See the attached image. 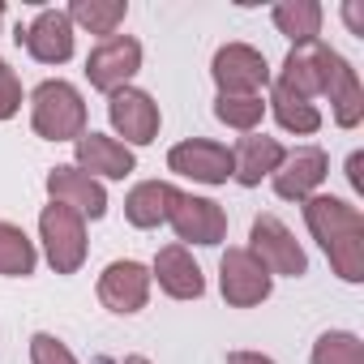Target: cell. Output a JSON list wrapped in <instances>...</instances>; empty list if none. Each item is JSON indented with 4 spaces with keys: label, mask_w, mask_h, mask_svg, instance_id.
Listing matches in <instances>:
<instances>
[{
    "label": "cell",
    "mask_w": 364,
    "mask_h": 364,
    "mask_svg": "<svg viewBox=\"0 0 364 364\" xmlns=\"http://www.w3.org/2000/svg\"><path fill=\"white\" fill-rule=\"evenodd\" d=\"M210 77L219 95H262L270 86V65L249 43H223L210 60Z\"/></svg>",
    "instance_id": "6"
},
{
    "label": "cell",
    "mask_w": 364,
    "mask_h": 364,
    "mask_svg": "<svg viewBox=\"0 0 364 364\" xmlns=\"http://www.w3.org/2000/svg\"><path fill=\"white\" fill-rule=\"evenodd\" d=\"M171 198H176V185H167V180H141V185L129 189L124 198V219L141 232L167 223V210H171Z\"/></svg>",
    "instance_id": "19"
},
{
    "label": "cell",
    "mask_w": 364,
    "mask_h": 364,
    "mask_svg": "<svg viewBox=\"0 0 364 364\" xmlns=\"http://www.w3.org/2000/svg\"><path fill=\"white\" fill-rule=\"evenodd\" d=\"M137 69H141V43H137L133 35H112V39H103V43L86 56V77H90V86L103 90V95L129 86Z\"/></svg>",
    "instance_id": "12"
},
{
    "label": "cell",
    "mask_w": 364,
    "mask_h": 364,
    "mask_svg": "<svg viewBox=\"0 0 364 364\" xmlns=\"http://www.w3.org/2000/svg\"><path fill=\"white\" fill-rule=\"evenodd\" d=\"M270 18H274V31L291 39V48H309V43L321 39L326 9L317 5V0H283V5L270 9Z\"/></svg>",
    "instance_id": "20"
},
{
    "label": "cell",
    "mask_w": 364,
    "mask_h": 364,
    "mask_svg": "<svg viewBox=\"0 0 364 364\" xmlns=\"http://www.w3.org/2000/svg\"><path fill=\"white\" fill-rule=\"evenodd\" d=\"M31 364H77V355L48 330H39L31 338Z\"/></svg>",
    "instance_id": "27"
},
{
    "label": "cell",
    "mask_w": 364,
    "mask_h": 364,
    "mask_svg": "<svg viewBox=\"0 0 364 364\" xmlns=\"http://www.w3.org/2000/svg\"><path fill=\"white\" fill-rule=\"evenodd\" d=\"M31 129L43 141H77L86 133V103L73 82H39L31 95Z\"/></svg>",
    "instance_id": "2"
},
{
    "label": "cell",
    "mask_w": 364,
    "mask_h": 364,
    "mask_svg": "<svg viewBox=\"0 0 364 364\" xmlns=\"http://www.w3.org/2000/svg\"><path fill=\"white\" fill-rule=\"evenodd\" d=\"M18 107H22V82L9 65H0V120L18 116Z\"/></svg>",
    "instance_id": "28"
},
{
    "label": "cell",
    "mask_w": 364,
    "mask_h": 364,
    "mask_svg": "<svg viewBox=\"0 0 364 364\" xmlns=\"http://www.w3.org/2000/svg\"><path fill=\"white\" fill-rule=\"evenodd\" d=\"M73 167H82L86 176H103V180H124L137 171V159L133 150L120 141V137H107V133H82L73 141Z\"/></svg>",
    "instance_id": "15"
},
{
    "label": "cell",
    "mask_w": 364,
    "mask_h": 364,
    "mask_svg": "<svg viewBox=\"0 0 364 364\" xmlns=\"http://www.w3.org/2000/svg\"><path fill=\"white\" fill-rule=\"evenodd\" d=\"M215 116H219L228 129L257 133V124H262V116H266V99H262V95H219V99H215Z\"/></svg>",
    "instance_id": "25"
},
{
    "label": "cell",
    "mask_w": 364,
    "mask_h": 364,
    "mask_svg": "<svg viewBox=\"0 0 364 364\" xmlns=\"http://www.w3.org/2000/svg\"><path fill=\"white\" fill-rule=\"evenodd\" d=\"M167 223H171L176 240H185V245H219L228 236V210L219 202L198 198V193H180V189L171 198Z\"/></svg>",
    "instance_id": "8"
},
{
    "label": "cell",
    "mask_w": 364,
    "mask_h": 364,
    "mask_svg": "<svg viewBox=\"0 0 364 364\" xmlns=\"http://www.w3.org/2000/svg\"><path fill=\"white\" fill-rule=\"evenodd\" d=\"M283 141L279 137H266V133H245L232 150V180L245 189H257L262 180H270L283 163Z\"/></svg>",
    "instance_id": "18"
},
{
    "label": "cell",
    "mask_w": 364,
    "mask_h": 364,
    "mask_svg": "<svg viewBox=\"0 0 364 364\" xmlns=\"http://www.w3.org/2000/svg\"><path fill=\"white\" fill-rule=\"evenodd\" d=\"M0 26H5V5H0Z\"/></svg>",
    "instance_id": "33"
},
{
    "label": "cell",
    "mask_w": 364,
    "mask_h": 364,
    "mask_svg": "<svg viewBox=\"0 0 364 364\" xmlns=\"http://www.w3.org/2000/svg\"><path fill=\"white\" fill-rule=\"evenodd\" d=\"M0 65H5V60H0Z\"/></svg>",
    "instance_id": "34"
},
{
    "label": "cell",
    "mask_w": 364,
    "mask_h": 364,
    "mask_svg": "<svg viewBox=\"0 0 364 364\" xmlns=\"http://www.w3.org/2000/svg\"><path fill=\"white\" fill-rule=\"evenodd\" d=\"M266 107L274 112V120H279L287 133L309 137V133H317V129H321V112H317V103H309V99L291 95V90H287V86H279V82H274V90H270Z\"/></svg>",
    "instance_id": "23"
},
{
    "label": "cell",
    "mask_w": 364,
    "mask_h": 364,
    "mask_svg": "<svg viewBox=\"0 0 364 364\" xmlns=\"http://www.w3.org/2000/svg\"><path fill=\"white\" fill-rule=\"evenodd\" d=\"M124 364H150V360H146V355H129Z\"/></svg>",
    "instance_id": "32"
},
{
    "label": "cell",
    "mask_w": 364,
    "mask_h": 364,
    "mask_svg": "<svg viewBox=\"0 0 364 364\" xmlns=\"http://www.w3.org/2000/svg\"><path fill=\"white\" fill-rule=\"evenodd\" d=\"M39 240H43V253H48V266L56 274H77L82 262H86V219L60 202L43 206L39 215Z\"/></svg>",
    "instance_id": "3"
},
{
    "label": "cell",
    "mask_w": 364,
    "mask_h": 364,
    "mask_svg": "<svg viewBox=\"0 0 364 364\" xmlns=\"http://www.w3.org/2000/svg\"><path fill=\"white\" fill-rule=\"evenodd\" d=\"M35 266H39L35 240L18 223L0 219V274H5V279H26V274H35Z\"/></svg>",
    "instance_id": "24"
},
{
    "label": "cell",
    "mask_w": 364,
    "mask_h": 364,
    "mask_svg": "<svg viewBox=\"0 0 364 364\" xmlns=\"http://www.w3.org/2000/svg\"><path fill=\"white\" fill-rule=\"evenodd\" d=\"M274 274L249 253V249H228L219 257V291L232 309H253L270 296Z\"/></svg>",
    "instance_id": "7"
},
{
    "label": "cell",
    "mask_w": 364,
    "mask_h": 364,
    "mask_svg": "<svg viewBox=\"0 0 364 364\" xmlns=\"http://www.w3.org/2000/svg\"><path fill=\"white\" fill-rule=\"evenodd\" d=\"M107 120L124 137V146H150L159 137V124H163L159 103L137 86H120L107 95Z\"/></svg>",
    "instance_id": "9"
},
{
    "label": "cell",
    "mask_w": 364,
    "mask_h": 364,
    "mask_svg": "<svg viewBox=\"0 0 364 364\" xmlns=\"http://www.w3.org/2000/svg\"><path fill=\"white\" fill-rule=\"evenodd\" d=\"M360 167H364V154L351 150V159H347V185H351L355 193H364V176H360Z\"/></svg>",
    "instance_id": "30"
},
{
    "label": "cell",
    "mask_w": 364,
    "mask_h": 364,
    "mask_svg": "<svg viewBox=\"0 0 364 364\" xmlns=\"http://www.w3.org/2000/svg\"><path fill=\"white\" fill-rule=\"evenodd\" d=\"M313 364H364V343L351 330H326L313 343Z\"/></svg>",
    "instance_id": "26"
},
{
    "label": "cell",
    "mask_w": 364,
    "mask_h": 364,
    "mask_svg": "<svg viewBox=\"0 0 364 364\" xmlns=\"http://www.w3.org/2000/svg\"><path fill=\"white\" fill-rule=\"evenodd\" d=\"M73 22L65 9H39V18L22 31L18 26V43H26V52L39 65H65L73 56Z\"/></svg>",
    "instance_id": "14"
},
{
    "label": "cell",
    "mask_w": 364,
    "mask_h": 364,
    "mask_svg": "<svg viewBox=\"0 0 364 364\" xmlns=\"http://www.w3.org/2000/svg\"><path fill=\"white\" fill-rule=\"evenodd\" d=\"M343 22L351 35H364V9H360V0H347L343 5Z\"/></svg>",
    "instance_id": "29"
},
{
    "label": "cell",
    "mask_w": 364,
    "mask_h": 364,
    "mask_svg": "<svg viewBox=\"0 0 364 364\" xmlns=\"http://www.w3.org/2000/svg\"><path fill=\"white\" fill-rule=\"evenodd\" d=\"M317 65H321V95L330 99L334 124L338 129H355L364 120V86H360V73L330 43H317Z\"/></svg>",
    "instance_id": "4"
},
{
    "label": "cell",
    "mask_w": 364,
    "mask_h": 364,
    "mask_svg": "<svg viewBox=\"0 0 364 364\" xmlns=\"http://www.w3.org/2000/svg\"><path fill=\"white\" fill-rule=\"evenodd\" d=\"M65 14H69L73 31L82 26V31L99 35V43H103V39H112L120 31V22L129 18V5H124V0H73Z\"/></svg>",
    "instance_id": "21"
},
{
    "label": "cell",
    "mask_w": 364,
    "mask_h": 364,
    "mask_svg": "<svg viewBox=\"0 0 364 364\" xmlns=\"http://www.w3.org/2000/svg\"><path fill=\"white\" fill-rule=\"evenodd\" d=\"M99 300L112 313H141L146 300H150V270L141 262H133V257L112 262L99 274Z\"/></svg>",
    "instance_id": "16"
},
{
    "label": "cell",
    "mask_w": 364,
    "mask_h": 364,
    "mask_svg": "<svg viewBox=\"0 0 364 364\" xmlns=\"http://www.w3.org/2000/svg\"><path fill=\"white\" fill-rule=\"evenodd\" d=\"M48 198L77 210L82 219H103L107 215V189L95 176H86L82 167H73V163H56L48 171Z\"/></svg>",
    "instance_id": "13"
},
{
    "label": "cell",
    "mask_w": 364,
    "mask_h": 364,
    "mask_svg": "<svg viewBox=\"0 0 364 364\" xmlns=\"http://www.w3.org/2000/svg\"><path fill=\"white\" fill-rule=\"evenodd\" d=\"M228 364H274L270 355H262V351H232L228 355Z\"/></svg>",
    "instance_id": "31"
},
{
    "label": "cell",
    "mask_w": 364,
    "mask_h": 364,
    "mask_svg": "<svg viewBox=\"0 0 364 364\" xmlns=\"http://www.w3.org/2000/svg\"><path fill=\"white\" fill-rule=\"evenodd\" d=\"M326 171H330V159L321 146H296L283 154L279 171L270 176V185L283 202H309L326 185Z\"/></svg>",
    "instance_id": "11"
},
{
    "label": "cell",
    "mask_w": 364,
    "mask_h": 364,
    "mask_svg": "<svg viewBox=\"0 0 364 364\" xmlns=\"http://www.w3.org/2000/svg\"><path fill=\"white\" fill-rule=\"evenodd\" d=\"M304 223L321 253L330 257L334 274L343 283H364V215L360 206L334 198V193H313L304 202Z\"/></svg>",
    "instance_id": "1"
},
{
    "label": "cell",
    "mask_w": 364,
    "mask_h": 364,
    "mask_svg": "<svg viewBox=\"0 0 364 364\" xmlns=\"http://www.w3.org/2000/svg\"><path fill=\"white\" fill-rule=\"evenodd\" d=\"M249 253L270 270V274H287V279H300L309 274V257L300 249V240L291 236V228L274 215H257L253 228H249Z\"/></svg>",
    "instance_id": "5"
},
{
    "label": "cell",
    "mask_w": 364,
    "mask_h": 364,
    "mask_svg": "<svg viewBox=\"0 0 364 364\" xmlns=\"http://www.w3.org/2000/svg\"><path fill=\"white\" fill-rule=\"evenodd\" d=\"M321 43V39H317ZM317 43H309V48H291L287 52V60H283V69H279V86H287L291 95H300V99H317L321 95V65H317Z\"/></svg>",
    "instance_id": "22"
},
{
    "label": "cell",
    "mask_w": 364,
    "mask_h": 364,
    "mask_svg": "<svg viewBox=\"0 0 364 364\" xmlns=\"http://www.w3.org/2000/svg\"><path fill=\"white\" fill-rule=\"evenodd\" d=\"M167 171L198 180V185H228L232 180V150L210 137H189L167 150Z\"/></svg>",
    "instance_id": "10"
},
{
    "label": "cell",
    "mask_w": 364,
    "mask_h": 364,
    "mask_svg": "<svg viewBox=\"0 0 364 364\" xmlns=\"http://www.w3.org/2000/svg\"><path fill=\"white\" fill-rule=\"evenodd\" d=\"M150 283H159L171 300H198L206 291V274L193 262V253L185 245H167L159 249L154 266H150Z\"/></svg>",
    "instance_id": "17"
}]
</instances>
